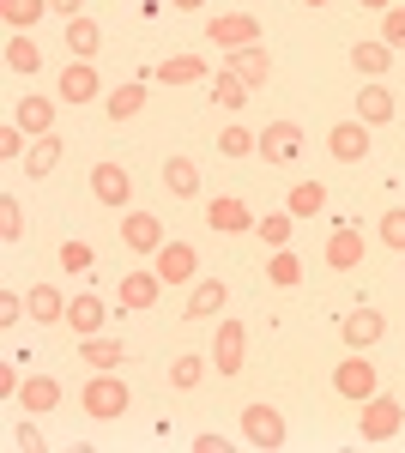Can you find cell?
<instances>
[{"mask_svg": "<svg viewBox=\"0 0 405 453\" xmlns=\"http://www.w3.org/2000/svg\"><path fill=\"white\" fill-rule=\"evenodd\" d=\"M79 405H85V418H91V423H115L128 405H134V393L121 387V375H115V369H97L91 381L79 387Z\"/></svg>", "mask_w": 405, "mask_h": 453, "instance_id": "6da1fadb", "label": "cell"}, {"mask_svg": "<svg viewBox=\"0 0 405 453\" xmlns=\"http://www.w3.org/2000/svg\"><path fill=\"white\" fill-rule=\"evenodd\" d=\"M400 423H405L400 399H393V393H375V399H363V411H357V435H363L370 448H381V441L400 435Z\"/></svg>", "mask_w": 405, "mask_h": 453, "instance_id": "7a4b0ae2", "label": "cell"}, {"mask_svg": "<svg viewBox=\"0 0 405 453\" xmlns=\"http://www.w3.org/2000/svg\"><path fill=\"white\" fill-rule=\"evenodd\" d=\"M242 441H248V448H261V453L284 448V441H291L284 411H278V405H242Z\"/></svg>", "mask_w": 405, "mask_h": 453, "instance_id": "3957f363", "label": "cell"}, {"mask_svg": "<svg viewBox=\"0 0 405 453\" xmlns=\"http://www.w3.org/2000/svg\"><path fill=\"white\" fill-rule=\"evenodd\" d=\"M333 393H345L351 405H363V399H375V393H381V375H375V363L363 357V350H351V357L333 369Z\"/></svg>", "mask_w": 405, "mask_h": 453, "instance_id": "277c9868", "label": "cell"}, {"mask_svg": "<svg viewBox=\"0 0 405 453\" xmlns=\"http://www.w3.org/2000/svg\"><path fill=\"white\" fill-rule=\"evenodd\" d=\"M206 42L212 49H248V42H261V19L254 12H218V19H206Z\"/></svg>", "mask_w": 405, "mask_h": 453, "instance_id": "5b68a950", "label": "cell"}, {"mask_svg": "<svg viewBox=\"0 0 405 453\" xmlns=\"http://www.w3.org/2000/svg\"><path fill=\"white\" fill-rule=\"evenodd\" d=\"M152 273L164 279V290H175V284H188L200 273V254H194V242H164L152 254Z\"/></svg>", "mask_w": 405, "mask_h": 453, "instance_id": "8992f818", "label": "cell"}, {"mask_svg": "<svg viewBox=\"0 0 405 453\" xmlns=\"http://www.w3.org/2000/svg\"><path fill=\"white\" fill-rule=\"evenodd\" d=\"M248 363V326L242 320H218V339H212V369L218 375H237Z\"/></svg>", "mask_w": 405, "mask_h": 453, "instance_id": "52a82bcc", "label": "cell"}, {"mask_svg": "<svg viewBox=\"0 0 405 453\" xmlns=\"http://www.w3.org/2000/svg\"><path fill=\"white\" fill-rule=\"evenodd\" d=\"M91 194H97V206H128V200H134V175L121 170V164H109V157H103V164H91Z\"/></svg>", "mask_w": 405, "mask_h": 453, "instance_id": "ba28073f", "label": "cell"}, {"mask_svg": "<svg viewBox=\"0 0 405 453\" xmlns=\"http://www.w3.org/2000/svg\"><path fill=\"white\" fill-rule=\"evenodd\" d=\"M206 224L218 236H242V230H254V211L242 206V194H212L206 200Z\"/></svg>", "mask_w": 405, "mask_h": 453, "instance_id": "9c48e42d", "label": "cell"}, {"mask_svg": "<svg viewBox=\"0 0 405 453\" xmlns=\"http://www.w3.org/2000/svg\"><path fill=\"white\" fill-rule=\"evenodd\" d=\"M381 333H387V314H381V309H351L345 320H339V339H345V350L381 345Z\"/></svg>", "mask_w": 405, "mask_h": 453, "instance_id": "30bf717a", "label": "cell"}, {"mask_svg": "<svg viewBox=\"0 0 405 453\" xmlns=\"http://www.w3.org/2000/svg\"><path fill=\"white\" fill-rule=\"evenodd\" d=\"M103 91V79H97V67H91V61H67V67H61V79H55V97H61V104H91V97H97Z\"/></svg>", "mask_w": 405, "mask_h": 453, "instance_id": "8fae6325", "label": "cell"}, {"mask_svg": "<svg viewBox=\"0 0 405 453\" xmlns=\"http://www.w3.org/2000/svg\"><path fill=\"white\" fill-rule=\"evenodd\" d=\"M169 236L164 224H158V211H128L121 218V248H134V254H158Z\"/></svg>", "mask_w": 405, "mask_h": 453, "instance_id": "7c38bea8", "label": "cell"}, {"mask_svg": "<svg viewBox=\"0 0 405 453\" xmlns=\"http://www.w3.org/2000/svg\"><path fill=\"white\" fill-rule=\"evenodd\" d=\"M327 151H333L339 164H363L370 157V121H357V115L339 121L333 134H327Z\"/></svg>", "mask_w": 405, "mask_h": 453, "instance_id": "4fadbf2b", "label": "cell"}, {"mask_svg": "<svg viewBox=\"0 0 405 453\" xmlns=\"http://www.w3.org/2000/svg\"><path fill=\"white\" fill-rule=\"evenodd\" d=\"M303 151V127L297 121H267V134H261V157L267 164H291Z\"/></svg>", "mask_w": 405, "mask_h": 453, "instance_id": "5bb4252c", "label": "cell"}, {"mask_svg": "<svg viewBox=\"0 0 405 453\" xmlns=\"http://www.w3.org/2000/svg\"><path fill=\"white\" fill-rule=\"evenodd\" d=\"M230 73H237L248 91H267V79H272V55L261 49V42H248V49H230Z\"/></svg>", "mask_w": 405, "mask_h": 453, "instance_id": "9a60e30c", "label": "cell"}, {"mask_svg": "<svg viewBox=\"0 0 405 453\" xmlns=\"http://www.w3.org/2000/svg\"><path fill=\"white\" fill-rule=\"evenodd\" d=\"M103 320H109V303L91 296V290H73V303H67V326L73 333L91 339V333H103Z\"/></svg>", "mask_w": 405, "mask_h": 453, "instance_id": "2e32d148", "label": "cell"}, {"mask_svg": "<svg viewBox=\"0 0 405 453\" xmlns=\"http://www.w3.org/2000/svg\"><path fill=\"white\" fill-rule=\"evenodd\" d=\"M393 91L381 85V79H363V91H357V121H370V127H387L393 121Z\"/></svg>", "mask_w": 405, "mask_h": 453, "instance_id": "e0dca14e", "label": "cell"}, {"mask_svg": "<svg viewBox=\"0 0 405 453\" xmlns=\"http://www.w3.org/2000/svg\"><path fill=\"white\" fill-rule=\"evenodd\" d=\"M55 104H61V97H19L12 121H19L31 140H43V134H55Z\"/></svg>", "mask_w": 405, "mask_h": 453, "instance_id": "ac0fdd59", "label": "cell"}, {"mask_svg": "<svg viewBox=\"0 0 405 453\" xmlns=\"http://www.w3.org/2000/svg\"><path fill=\"white\" fill-rule=\"evenodd\" d=\"M25 309H31V320H36V326H61V320H67V296H61L55 284H31Z\"/></svg>", "mask_w": 405, "mask_h": 453, "instance_id": "d6986e66", "label": "cell"}, {"mask_svg": "<svg viewBox=\"0 0 405 453\" xmlns=\"http://www.w3.org/2000/svg\"><path fill=\"white\" fill-rule=\"evenodd\" d=\"M327 266H333V273H351V266H363V236H357L351 224H339L333 236H327Z\"/></svg>", "mask_w": 405, "mask_h": 453, "instance_id": "ffe728a7", "label": "cell"}, {"mask_svg": "<svg viewBox=\"0 0 405 453\" xmlns=\"http://www.w3.org/2000/svg\"><path fill=\"white\" fill-rule=\"evenodd\" d=\"M164 188L169 200H194L200 194V164L194 157H164Z\"/></svg>", "mask_w": 405, "mask_h": 453, "instance_id": "44dd1931", "label": "cell"}, {"mask_svg": "<svg viewBox=\"0 0 405 453\" xmlns=\"http://www.w3.org/2000/svg\"><path fill=\"white\" fill-rule=\"evenodd\" d=\"M393 55H400L393 42H381V36H370V42H357V49H351V67L363 73V79H381V73L393 67Z\"/></svg>", "mask_w": 405, "mask_h": 453, "instance_id": "7402d4cb", "label": "cell"}, {"mask_svg": "<svg viewBox=\"0 0 405 453\" xmlns=\"http://www.w3.org/2000/svg\"><path fill=\"white\" fill-rule=\"evenodd\" d=\"M206 369H212V350H182V357H175V363H169V387H175V393H194V387L206 381Z\"/></svg>", "mask_w": 405, "mask_h": 453, "instance_id": "603a6c76", "label": "cell"}, {"mask_svg": "<svg viewBox=\"0 0 405 453\" xmlns=\"http://www.w3.org/2000/svg\"><path fill=\"white\" fill-rule=\"evenodd\" d=\"M61 151H67V145L55 140V134H43V140H31V151H25V175H31V181H43V175H55V170H61Z\"/></svg>", "mask_w": 405, "mask_h": 453, "instance_id": "cb8c5ba5", "label": "cell"}, {"mask_svg": "<svg viewBox=\"0 0 405 453\" xmlns=\"http://www.w3.org/2000/svg\"><path fill=\"white\" fill-rule=\"evenodd\" d=\"M224 303H230L224 279H200L194 296H188V320H212V314H224Z\"/></svg>", "mask_w": 405, "mask_h": 453, "instance_id": "d4e9b609", "label": "cell"}, {"mask_svg": "<svg viewBox=\"0 0 405 453\" xmlns=\"http://www.w3.org/2000/svg\"><path fill=\"white\" fill-rule=\"evenodd\" d=\"M19 399H25V411H31V418H43V411H55V405H61V381H55V375H31V381L19 387Z\"/></svg>", "mask_w": 405, "mask_h": 453, "instance_id": "484cf974", "label": "cell"}, {"mask_svg": "<svg viewBox=\"0 0 405 453\" xmlns=\"http://www.w3.org/2000/svg\"><path fill=\"white\" fill-rule=\"evenodd\" d=\"M67 49H73V61H97V49H103V31H97V19H67Z\"/></svg>", "mask_w": 405, "mask_h": 453, "instance_id": "4316f807", "label": "cell"}, {"mask_svg": "<svg viewBox=\"0 0 405 453\" xmlns=\"http://www.w3.org/2000/svg\"><path fill=\"white\" fill-rule=\"evenodd\" d=\"M6 67L25 73V79L43 67V49H36V36H31V31H12V36H6Z\"/></svg>", "mask_w": 405, "mask_h": 453, "instance_id": "83f0119b", "label": "cell"}, {"mask_svg": "<svg viewBox=\"0 0 405 453\" xmlns=\"http://www.w3.org/2000/svg\"><path fill=\"white\" fill-rule=\"evenodd\" d=\"M158 290H164L158 273H128V279H121V309H152Z\"/></svg>", "mask_w": 405, "mask_h": 453, "instance_id": "f1b7e54d", "label": "cell"}, {"mask_svg": "<svg viewBox=\"0 0 405 453\" xmlns=\"http://www.w3.org/2000/svg\"><path fill=\"white\" fill-rule=\"evenodd\" d=\"M79 357H85L91 369H121V363H128V345H121V339H97V333H91V339H79Z\"/></svg>", "mask_w": 405, "mask_h": 453, "instance_id": "f546056e", "label": "cell"}, {"mask_svg": "<svg viewBox=\"0 0 405 453\" xmlns=\"http://www.w3.org/2000/svg\"><path fill=\"white\" fill-rule=\"evenodd\" d=\"M103 109H109V121H134L139 109H145V85H115V91H109V97H103Z\"/></svg>", "mask_w": 405, "mask_h": 453, "instance_id": "4dcf8cb0", "label": "cell"}, {"mask_svg": "<svg viewBox=\"0 0 405 453\" xmlns=\"http://www.w3.org/2000/svg\"><path fill=\"white\" fill-rule=\"evenodd\" d=\"M321 206H327V188H321V181H297V188L284 194V211H291V218H315Z\"/></svg>", "mask_w": 405, "mask_h": 453, "instance_id": "1f68e13d", "label": "cell"}, {"mask_svg": "<svg viewBox=\"0 0 405 453\" xmlns=\"http://www.w3.org/2000/svg\"><path fill=\"white\" fill-rule=\"evenodd\" d=\"M158 79H164V85H200L206 61H200V55H169L164 67H158Z\"/></svg>", "mask_w": 405, "mask_h": 453, "instance_id": "d6a6232c", "label": "cell"}, {"mask_svg": "<svg viewBox=\"0 0 405 453\" xmlns=\"http://www.w3.org/2000/svg\"><path fill=\"white\" fill-rule=\"evenodd\" d=\"M267 279L278 284V290H291V284H303V260H297L291 248H272V260H267Z\"/></svg>", "mask_w": 405, "mask_h": 453, "instance_id": "836d02e7", "label": "cell"}, {"mask_svg": "<svg viewBox=\"0 0 405 453\" xmlns=\"http://www.w3.org/2000/svg\"><path fill=\"white\" fill-rule=\"evenodd\" d=\"M248 97H254V91H248V85H242V79H237L230 67H224L218 79H212V104H218V109H242Z\"/></svg>", "mask_w": 405, "mask_h": 453, "instance_id": "e575fe53", "label": "cell"}, {"mask_svg": "<svg viewBox=\"0 0 405 453\" xmlns=\"http://www.w3.org/2000/svg\"><path fill=\"white\" fill-rule=\"evenodd\" d=\"M43 12H49V0H0V19H6L12 31H31Z\"/></svg>", "mask_w": 405, "mask_h": 453, "instance_id": "d590c367", "label": "cell"}, {"mask_svg": "<svg viewBox=\"0 0 405 453\" xmlns=\"http://www.w3.org/2000/svg\"><path fill=\"white\" fill-rule=\"evenodd\" d=\"M375 236H381V242L393 248V254H405V206H387V211H381Z\"/></svg>", "mask_w": 405, "mask_h": 453, "instance_id": "8d00e7d4", "label": "cell"}, {"mask_svg": "<svg viewBox=\"0 0 405 453\" xmlns=\"http://www.w3.org/2000/svg\"><path fill=\"white\" fill-rule=\"evenodd\" d=\"M291 224H297L291 211H267L254 230H261V242H267V248H284V242H291Z\"/></svg>", "mask_w": 405, "mask_h": 453, "instance_id": "74e56055", "label": "cell"}, {"mask_svg": "<svg viewBox=\"0 0 405 453\" xmlns=\"http://www.w3.org/2000/svg\"><path fill=\"white\" fill-rule=\"evenodd\" d=\"M218 151H224V157H248V151H261V134H248V127H224V134H218Z\"/></svg>", "mask_w": 405, "mask_h": 453, "instance_id": "f35d334b", "label": "cell"}, {"mask_svg": "<svg viewBox=\"0 0 405 453\" xmlns=\"http://www.w3.org/2000/svg\"><path fill=\"white\" fill-rule=\"evenodd\" d=\"M19 236H25V211L12 194H0V242H19Z\"/></svg>", "mask_w": 405, "mask_h": 453, "instance_id": "ab89813d", "label": "cell"}, {"mask_svg": "<svg viewBox=\"0 0 405 453\" xmlns=\"http://www.w3.org/2000/svg\"><path fill=\"white\" fill-rule=\"evenodd\" d=\"M31 134H25V127H19V121H6V127H0V157H6V164H19V157H25V151H31Z\"/></svg>", "mask_w": 405, "mask_h": 453, "instance_id": "60d3db41", "label": "cell"}, {"mask_svg": "<svg viewBox=\"0 0 405 453\" xmlns=\"http://www.w3.org/2000/svg\"><path fill=\"white\" fill-rule=\"evenodd\" d=\"M381 42H393V49H405V0H393V6L381 12Z\"/></svg>", "mask_w": 405, "mask_h": 453, "instance_id": "b9f144b4", "label": "cell"}, {"mask_svg": "<svg viewBox=\"0 0 405 453\" xmlns=\"http://www.w3.org/2000/svg\"><path fill=\"white\" fill-rule=\"evenodd\" d=\"M12 448H19V453H43V448H49V441H43V429L31 423V411H25V423L12 429Z\"/></svg>", "mask_w": 405, "mask_h": 453, "instance_id": "7bdbcfd3", "label": "cell"}, {"mask_svg": "<svg viewBox=\"0 0 405 453\" xmlns=\"http://www.w3.org/2000/svg\"><path fill=\"white\" fill-rule=\"evenodd\" d=\"M55 260H61L67 273H91V248H85V242H61V254H55Z\"/></svg>", "mask_w": 405, "mask_h": 453, "instance_id": "ee69618b", "label": "cell"}, {"mask_svg": "<svg viewBox=\"0 0 405 453\" xmlns=\"http://www.w3.org/2000/svg\"><path fill=\"white\" fill-rule=\"evenodd\" d=\"M19 314H31L19 303V290H0V326H19Z\"/></svg>", "mask_w": 405, "mask_h": 453, "instance_id": "f6af8a7d", "label": "cell"}, {"mask_svg": "<svg viewBox=\"0 0 405 453\" xmlns=\"http://www.w3.org/2000/svg\"><path fill=\"white\" fill-rule=\"evenodd\" d=\"M224 448H230L224 435H194V453H224Z\"/></svg>", "mask_w": 405, "mask_h": 453, "instance_id": "bcb514c9", "label": "cell"}, {"mask_svg": "<svg viewBox=\"0 0 405 453\" xmlns=\"http://www.w3.org/2000/svg\"><path fill=\"white\" fill-rule=\"evenodd\" d=\"M49 12H61V19H79V12H85V0H49Z\"/></svg>", "mask_w": 405, "mask_h": 453, "instance_id": "7dc6e473", "label": "cell"}, {"mask_svg": "<svg viewBox=\"0 0 405 453\" xmlns=\"http://www.w3.org/2000/svg\"><path fill=\"white\" fill-rule=\"evenodd\" d=\"M169 6H175V12H200L206 0H169Z\"/></svg>", "mask_w": 405, "mask_h": 453, "instance_id": "c3c4849f", "label": "cell"}, {"mask_svg": "<svg viewBox=\"0 0 405 453\" xmlns=\"http://www.w3.org/2000/svg\"><path fill=\"white\" fill-rule=\"evenodd\" d=\"M357 6H370V12H387V6H393V0H357Z\"/></svg>", "mask_w": 405, "mask_h": 453, "instance_id": "681fc988", "label": "cell"}, {"mask_svg": "<svg viewBox=\"0 0 405 453\" xmlns=\"http://www.w3.org/2000/svg\"><path fill=\"white\" fill-rule=\"evenodd\" d=\"M303 6H327V0H303Z\"/></svg>", "mask_w": 405, "mask_h": 453, "instance_id": "f907efd6", "label": "cell"}]
</instances>
